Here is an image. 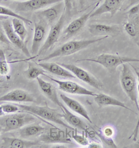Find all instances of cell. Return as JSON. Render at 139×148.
Returning <instances> with one entry per match:
<instances>
[{
    "instance_id": "cell-1",
    "label": "cell",
    "mask_w": 139,
    "mask_h": 148,
    "mask_svg": "<svg viewBox=\"0 0 139 148\" xmlns=\"http://www.w3.org/2000/svg\"><path fill=\"white\" fill-rule=\"evenodd\" d=\"M108 37L103 36L97 39H88V40H71L66 43L63 44L61 47H59L56 50H54L51 54L47 55L45 57L41 58L39 61H47L56 57H62V56H70L75 53L80 51L88 47L91 45H93L96 42L106 39Z\"/></svg>"
},
{
    "instance_id": "cell-2",
    "label": "cell",
    "mask_w": 139,
    "mask_h": 148,
    "mask_svg": "<svg viewBox=\"0 0 139 148\" xmlns=\"http://www.w3.org/2000/svg\"><path fill=\"white\" fill-rule=\"evenodd\" d=\"M22 111L31 113L36 116H39L41 119H45L48 121L52 122L61 126L66 127L67 129L73 130V128L68 124L64 123L62 120L63 114L60 113L57 109L51 108L46 105L44 106H34V105H25L16 104Z\"/></svg>"
},
{
    "instance_id": "cell-3",
    "label": "cell",
    "mask_w": 139,
    "mask_h": 148,
    "mask_svg": "<svg viewBox=\"0 0 139 148\" xmlns=\"http://www.w3.org/2000/svg\"><path fill=\"white\" fill-rule=\"evenodd\" d=\"M120 75L122 88L132 102L134 103L138 111V79L130 68L129 63H124Z\"/></svg>"
},
{
    "instance_id": "cell-4",
    "label": "cell",
    "mask_w": 139,
    "mask_h": 148,
    "mask_svg": "<svg viewBox=\"0 0 139 148\" xmlns=\"http://www.w3.org/2000/svg\"><path fill=\"white\" fill-rule=\"evenodd\" d=\"M79 61H90L97 63L102 65L108 71L111 73H114L116 71V69L119 65L124 63H139L138 58H130L127 56H119V55L111 54H102L99 55L97 57L93 58H82L77 60V62Z\"/></svg>"
},
{
    "instance_id": "cell-5",
    "label": "cell",
    "mask_w": 139,
    "mask_h": 148,
    "mask_svg": "<svg viewBox=\"0 0 139 148\" xmlns=\"http://www.w3.org/2000/svg\"><path fill=\"white\" fill-rule=\"evenodd\" d=\"M36 116L29 113H13L0 119V125L2 127L3 132L20 130L25 125L35 123L37 120Z\"/></svg>"
},
{
    "instance_id": "cell-6",
    "label": "cell",
    "mask_w": 139,
    "mask_h": 148,
    "mask_svg": "<svg viewBox=\"0 0 139 148\" xmlns=\"http://www.w3.org/2000/svg\"><path fill=\"white\" fill-rule=\"evenodd\" d=\"M63 68H66L67 70H69L72 73L77 77V79L85 82L86 84H88L90 86L95 88L97 90H102L104 88V85L102 82L99 81L97 77H95L90 72H88L86 70L77 66V65L72 64V63H59Z\"/></svg>"
},
{
    "instance_id": "cell-7",
    "label": "cell",
    "mask_w": 139,
    "mask_h": 148,
    "mask_svg": "<svg viewBox=\"0 0 139 148\" xmlns=\"http://www.w3.org/2000/svg\"><path fill=\"white\" fill-rule=\"evenodd\" d=\"M65 22H66V13L64 12L61 18H59V20L56 23L51 26L50 30L48 34L47 38L39 50L38 56L44 54L45 52L51 49L53 45L59 40L60 35H61L63 27L65 25Z\"/></svg>"
},
{
    "instance_id": "cell-8",
    "label": "cell",
    "mask_w": 139,
    "mask_h": 148,
    "mask_svg": "<svg viewBox=\"0 0 139 148\" xmlns=\"http://www.w3.org/2000/svg\"><path fill=\"white\" fill-rule=\"evenodd\" d=\"M38 139L40 142L47 144L73 143L70 138L68 136V134L57 127H51L49 130H46L38 137Z\"/></svg>"
},
{
    "instance_id": "cell-9",
    "label": "cell",
    "mask_w": 139,
    "mask_h": 148,
    "mask_svg": "<svg viewBox=\"0 0 139 148\" xmlns=\"http://www.w3.org/2000/svg\"><path fill=\"white\" fill-rule=\"evenodd\" d=\"M46 77H48L49 79L55 82L59 86V90L69 94L79 95H86V96H95V93L91 90H89L86 88L75 82L71 81H61L53 78L49 75H47Z\"/></svg>"
},
{
    "instance_id": "cell-10",
    "label": "cell",
    "mask_w": 139,
    "mask_h": 148,
    "mask_svg": "<svg viewBox=\"0 0 139 148\" xmlns=\"http://www.w3.org/2000/svg\"><path fill=\"white\" fill-rule=\"evenodd\" d=\"M49 25L42 19H40L39 21L35 23L33 40H32L31 54L38 55V51L42 47L44 40H46L47 28Z\"/></svg>"
},
{
    "instance_id": "cell-11",
    "label": "cell",
    "mask_w": 139,
    "mask_h": 148,
    "mask_svg": "<svg viewBox=\"0 0 139 148\" xmlns=\"http://www.w3.org/2000/svg\"><path fill=\"white\" fill-rule=\"evenodd\" d=\"M65 11V5L63 1L56 3V5L37 12L36 15L40 19H42L49 25L56 23Z\"/></svg>"
},
{
    "instance_id": "cell-12",
    "label": "cell",
    "mask_w": 139,
    "mask_h": 148,
    "mask_svg": "<svg viewBox=\"0 0 139 148\" xmlns=\"http://www.w3.org/2000/svg\"><path fill=\"white\" fill-rule=\"evenodd\" d=\"M63 0H27L22 2H17L14 4L15 11L18 12L36 11L51 4H54Z\"/></svg>"
},
{
    "instance_id": "cell-13",
    "label": "cell",
    "mask_w": 139,
    "mask_h": 148,
    "mask_svg": "<svg viewBox=\"0 0 139 148\" xmlns=\"http://www.w3.org/2000/svg\"><path fill=\"white\" fill-rule=\"evenodd\" d=\"M2 27L11 43L18 47L19 49H20L25 54V56L30 57L31 53L27 48V45L25 44L24 40L20 38V36L15 32L14 29L13 28V25H12V22H10V20H8V19L6 20V21L3 20Z\"/></svg>"
},
{
    "instance_id": "cell-14",
    "label": "cell",
    "mask_w": 139,
    "mask_h": 148,
    "mask_svg": "<svg viewBox=\"0 0 139 148\" xmlns=\"http://www.w3.org/2000/svg\"><path fill=\"white\" fill-rule=\"evenodd\" d=\"M88 31L92 36L116 37L121 35L122 30L118 25H107L104 24H92L88 26Z\"/></svg>"
},
{
    "instance_id": "cell-15",
    "label": "cell",
    "mask_w": 139,
    "mask_h": 148,
    "mask_svg": "<svg viewBox=\"0 0 139 148\" xmlns=\"http://www.w3.org/2000/svg\"><path fill=\"white\" fill-rule=\"evenodd\" d=\"M98 5L99 2L96 4L91 11L88 12V13H85L84 14L82 15L79 18L73 20L71 23H70L69 25L63 31V35H64L65 38H68L73 37V36L77 35L78 33H79L86 24L87 21L90 18L92 12L94 11V10L95 9Z\"/></svg>"
},
{
    "instance_id": "cell-16",
    "label": "cell",
    "mask_w": 139,
    "mask_h": 148,
    "mask_svg": "<svg viewBox=\"0 0 139 148\" xmlns=\"http://www.w3.org/2000/svg\"><path fill=\"white\" fill-rule=\"evenodd\" d=\"M40 141L28 140L19 138L3 137L0 143V148H31L40 147Z\"/></svg>"
},
{
    "instance_id": "cell-17",
    "label": "cell",
    "mask_w": 139,
    "mask_h": 148,
    "mask_svg": "<svg viewBox=\"0 0 139 148\" xmlns=\"http://www.w3.org/2000/svg\"><path fill=\"white\" fill-rule=\"evenodd\" d=\"M11 101V102H36V99L27 91L22 89H14L8 93L0 97V102Z\"/></svg>"
},
{
    "instance_id": "cell-18",
    "label": "cell",
    "mask_w": 139,
    "mask_h": 148,
    "mask_svg": "<svg viewBox=\"0 0 139 148\" xmlns=\"http://www.w3.org/2000/svg\"><path fill=\"white\" fill-rule=\"evenodd\" d=\"M123 28L139 49V14L129 15L123 22Z\"/></svg>"
},
{
    "instance_id": "cell-19",
    "label": "cell",
    "mask_w": 139,
    "mask_h": 148,
    "mask_svg": "<svg viewBox=\"0 0 139 148\" xmlns=\"http://www.w3.org/2000/svg\"><path fill=\"white\" fill-rule=\"evenodd\" d=\"M37 64L46 72H49V73L53 74L56 76L63 77L64 79L76 78V77L71 72L67 70L66 68H63L59 63H54V62H40Z\"/></svg>"
},
{
    "instance_id": "cell-20",
    "label": "cell",
    "mask_w": 139,
    "mask_h": 148,
    "mask_svg": "<svg viewBox=\"0 0 139 148\" xmlns=\"http://www.w3.org/2000/svg\"><path fill=\"white\" fill-rule=\"evenodd\" d=\"M123 1V0H104L102 4L94 10L90 18L99 16L106 13H109L111 16L113 17L120 9Z\"/></svg>"
},
{
    "instance_id": "cell-21",
    "label": "cell",
    "mask_w": 139,
    "mask_h": 148,
    "mask_svg": "<svg viewBox=\"0 0 139 148\" xmlns=\"http://www.w3.org/2000/svg\"><path fill=\"white\" fill-rule=\"evenodd\" d=\"M36 80L42 93L46 97L48 98L49 100H51L52 102H54V104L58 105L60 107L62 105V104L59 101L57 92H56V89L54 87V86L51 83H49V82H47L46 81L43 80L42 79L40 78V77H38Z\"/></svg>"
},
{
    "instance_id": "cell-22",
    "label": "cell",
    "mask_w": 139,
    "mask_h": 148,
    "mask_svg": "<svg viewBox=\"0 0 139 148\" xmlns=\"http://www.w3.org/2000/svg\"><path fill=\"white\" fill-rule=\"evenodd\" d=\"M60 108L63 112V118L67 123L69 124V125H71L72 127L76 129L82 130L83 132H88L89 127L83 120L70 112L69 110L67 109L66 107H65L63 104L60 106Z\"/></svg>"
},
{
    "instance_id": "cell-23",
    "label": "cell",
    "mask_w": 139,
    "mask_h": 148,
    "mask_svg": "<svg viewBox=\"0 0 139 148\" xmlns=\"http://www.w3.org/2000/svg\"><path fill=\"white\" fill-rule=\"evenodd\" d=\"M94 100H95L96 104L98 105L99 107H104V106H119V107L125 108V109L129 110V111H131V112L136 113L133 110L129 108L123 101L118 100V99H116V98L104 93H99L97 95L96 94L95 96H94Z\"/></svg>"
},
{
    "instance_id": "cell-24",
    "label": "cell",
    "mask_w": 139,
    "mask_h": 148,
    "mask_svg": "<svg viewBox=\"0 0 139 148\" xmlns=\"http://www.w3.org/2000/svg\"><path fill=\"white\" fill-rule=\"evenodd\" d=\"M60 97L61 98V99L63 101V102H64L65 104L72 110V111L78 113V114L80 115L81 116L84 118L87 121H88L90 123H92L90 116H89L88 111H86V109L84 108V106L81 104L80 102H79V101H77L76 99L70 98V97H68V96H67L64 94L60 95Z\"/></svg>"
},
{
    "instance_id": "cell-25",
    "label": "cell",
    "mask_w": 139,
    "mask_h": 148,
    "mask_svg": "<svg viewBox=\"0 0 139 148\" xmlns=\"http://www.w3.org/2000/svg\"><path fill=\"white\" fill-rule=\"evenodd\" d=\"M47 129L41 126L38 123H31L25 125L18 131L19 136L22 138H29L32 137H38Z\"/></svg>"
},
{
    "instance_id": "cell-26",
    "label": "cell",
    "mask_w": 139,
    "mask_h": 148,
    "mask_svg": "<svg viewBox=\"0 0 139 148\" xmlns=\"http://www.w3.org/2000/svg\"><path fill=\"white\" fill-rule=\"evenodd\" d=\"M45 70H43L40 66L38 67V65H35L34 63H28V68L27 70L25 71V75L29 79H36L40 75L46 77L47 74H45Z\"/></svg>"
},
{
    "instance_id": "cell-27",
    "label": "cell",
    "mask_w": 139,
    "mask_h": 148,
    "mask_svg": "<svg viewBox=\"0 0 139 148\" xmlns=\"http://www.w3.org/2000/svg\"><path fill=\"white\" fill-rule=\"evenodd\" d=\"M12 25L15 32L20 36L22 40L25 41L27 36V30L25 25V22L19 18H13Z\"/></svg>"
},
{
    "instance_id": "cell-28",
    "label": "cell",
    "mask_w": 139,
    "mask_h": 148,
    "mask_svg": "<svg viewBox=\"0 0 139 148\" xmlns=\"http://www.w3.org/2000/svg\"><path fill=\"white\" fill-rule=\"evenodd\" d=\"M0 15H4V16H7V17H12L13 18H19L20 20H23L25 22V23L27 24H31V21L29 20V19L25 18V17H22L20 15L18 14L17 13H15L14 11L10 9V8L5 7V6H0Z\"/></svg>"
},
{
    "instance_id": "cell-29",
    "label": "cell",
    "mask_w": 139,
    "mask_h": 148,
    "mask_svg": "<svg viewBox=\"0 0 139 148\" xmlns=\"http://www.w3.org/2000/svg\"><path fill=\"white\" fill-rule=\"evenodd\" d=\"M130 64V63H129ZM131 65V67L133 68L134 70V71L136 72V74L137 75V79H138V107H139V69L136 68L134 65L130 64ZM138 121H137V123H136V127L134 129V130L133 133L131 136H130L129 138H132V140L134 141H136L138 140V132H139V108H138Z\"/></svg>"
},
{
    "instance_id": "cell-30",
    "label": "cell",
    "mask_w": 139,
    "mask_h": 148,
    "mask_svg": "<svg viewBox=\"0 0 139 148\" xmlns=\"http://www.w3.org/2000/svg\"><path fill=\"white\" fill-rule=\"evenodd\" d=\"M7 61H6V56L4 52L2 49H0V75L4 76L8 75L9 72V65Z\"/></svg>"
},
{
    "instance_id": "cell-31",
    "label": "cell",
    "mask_w": 139,
    "mask_h": 148,
    "mask_svg": "<svg viewBox=\"0 0 139 148\" xmlns=\"http://www.w3.org/2000/svg\"><path fill=\"white\" fill-rule=\"evenodd\" d=\"M70 138L75 140L79 145L81 146H84V147H88L89 145V142L86 137L84 135H79L77 133V129H75V130L72 132Z\"/></svg>"
},
{
    "instance_id": "cell-32",
    "label": "cell",
    "mask_w": 139,
    "mask_h": 148,
    "mask_svg": "<svg viewBox=\"0 0 139 148\" xmlns=\"http://www.w3.org/2000/svg\"><path fill=\"white\" fill-rule=\"evenodd\" d=\"M95 132V135L97 136L99 138L101 139V140L104 143V144L107 145V147H112V148H116L118 147V146L116 145V144L115 143L114 140L112 139V138H109L106 137L104 134H102V131L101 130H94Z\"/></svg>"
},
{
    "instance_id": "cell-33",
    "label": "cell",
    "mask_w": 139,
    "mask_h": 148,
    "mask_svg": "<svg viewBox=\"0 0 139 148\" xmlns=\"http://www.w3.org/2000/svg\"><path fill=\"white\" fill-rule=\"evenodd\" d=\"M3 108V111L5 113H15L20 111V108L16 104H6L1 105Z\"/></svg>"
},
{
    "instance_id": "cell-34",
    "label": "cell",
    "mask_w": 139,
    "mask_h": 148,
    "mask_svg": "<svg viewBox=\"0 0 139 148\" xmlns=\"http://www.w3.org/2000/svg\"><path fill=\"white\" fill-rule=\"evenodd\" d=\"M65 5V13L67 15H70L72 12H73L75 6V0H63Z\"/></svg>"
},
{
    "instance_id": "cell-35",
    "label": "cell",
    "mask_w": 139,
    "mask_h": 148,
    "mask_svg": "<svg viewBox=\"0 0 139 148\" xmlns=\"http://www.w3.org/2000/svg\"><path fill=\"white\" fill-rule=\"evenodd\" d=\"M0 42H3L6 45H11V42L8 39L7 36L6 35L4 29L0 26Z\"/></svg>"
},
{
    "instance_id": "cell-36",
    "label": "cell",
    "mask_w": 139,
    "mask_h": 148,
    "mask_svg": "<svg viewBox=\"0 0 139 148\" xmlns=\"http://www.w3.org/2000/svg\"><path fill=\"white\" fill-rule=\"evenodd\" d=\"M102 134L106 137L112 138L113 136L114 135V130L112 127H106L102 131Z\"/></svg>"
},
{
    "instance_id": "cell-37",
    "label": "cell",
    "mask_w": 139,
    "mask_h": 148,
    "mask_svg": "<svg viewBox=\"0 0 139 148\" xmlns=\"http://www.w3.org/2000/svg\"><path fill=\"white\" fill-rule=\"evenodd\" d=\"M138 11H139V4H137L136 6H133V7H132L131 9L127 12V13L129 15H132L137 14V13H138Z\"/></svg>"
},
{
    "instance_id": "cell-38",
    "label": "cell",
    "mask_w": 139,
    "mask_h": 148,
    "mask_svg": "<svg viewBox=\"0 0 139 148\" xmlns=\"http://www.w3.org/2000/svg\"><path fill=\"white\" fill-rule=\"evenodd\" d=\"M88 147H90V148H102V146L100 145V144L97 143H89Z\"/></svg>"
},
{
    "instance_id": "cell-39",
    "label": "cell",
    "mask_w": 139,
    "mask_h": 148,
    "mask_svg": "<svg viewBox=\"0 0 139 148\" xmlns=\"http://www.w3.org/2000/svg\"><path fill=\"white\" fill-rule=\"evenodd\" d=\"M87 1H88V0H79V3L81 7H84V6H85V4H86Z\"/></svg>"
},
{
    "instance_id": "cell-40",
    "label": "cell",
    "mask_w": 139,
    "mask_h": 148,
    "mask_svg": "<svg viewBox=\"0 0 139 148\" xmlns=\"http://www.w3.org/2000/svg\"><path fill=\"white\" fill-rule=\"evenodd\" d=\"M4 111H3V108H2V106H0V117H3L4 116Z\"/></svg>"
},
{
    "instance_id": "cell-41",
    "label": "cell",
    "mask_w": 139,
    "mask_h": 148,
    "mask_svg": "<svg viewBox=\"0 0 139 148\" xmlns=\"http://www.w3.org/2000/svg\"><path fill=\"white\" fill-rule=\"evenodd\" d=\"M8 19V17L7 16H4V15H0V20H6Z\"/></svg>"
},
{
    "instance_id": "cell-42",
    "label": "cell",
    "mask_w": 139,
    "mask_h": 148,
    "mask_svg": "<svg viewBox=\"0 0 139 148\" xmlns=\"http://www.w3.org/2000/svg\"><path fill=\"white\" fill-rule=\"evenodd\" d=\"M2 132V127L1 126V125H0V134H1V132Z\"/></svg>"
},
{
    "instance_id": "cell-43",
    "label": "cell",
    "mask_w": 139,
    "mask_h": 148,
    "mask_svg": "<svg viewBox=\"0 0 139 148\" xmlns=\"http://www.w3.org/2000/svg\"></svg>"
},
{
    "instance_id": "cell-44",
    "label": "cell",
    "mask_w": 139,
    "mask_h": 148,
    "mask_svg": "<svg viewBox=\"0 0 139 148\" xmlns=\"http://www.w3.org/2000/svg\"><path fill=\"white\" fill-rule=\"evenodd\" d=\"M133 1H134V0H133Z\"/></svg>"
}]
</instances>
